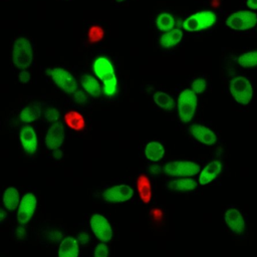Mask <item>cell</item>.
Segmentation results:
<instances>
[{
    "mask_svg": "<svg viewBox=\"0 0 257 257\" xmlns=\"http://www.w3.org/2000/svg\"><path fill=\"white\" fill-rule=\"evenodd\" d=\"M118 81L115 75L108 77L102 81V92L107 97H113L117 93Z\"/></svg>",
    "mask_w": 257,
    "mask_h": 257,
    "instance_id": "cell-27",
    "label": "cell"
},
{
    "mask_svg": "<svg viewBox=\"0 0 257 257\" xmlns=\"http://www.w3.org/2000/svg\"><path fill=\"white\" fill-rule=\"evenodd\" d=\"M82 89L91 97H98L102 92V86L93 76L89 74H83L80 79Z\"/></svg>",
    "mask_w": 257,
    "mask_h": 257,
    "instance_id": "cell-20",
    "label": "cell"
},
{
    "mask_svg": "<svg viewBox=\"0 0 257 257\" xmlns=\"http://www.w3.org/2000/svg\"><path fill=\"white\" fill-rule=\"evenodd\" d=\"M89 227L94 237L102 242L107 243L112 239V228L105 216L99 213L92 214L89 218Z\"/></svg>",
    "mask_w": 257,
    "mask_h": 257,
    "instance_id": "cell-8",
    "label": "cell"
},
{
    "mask_svg": "<svg viewBox=\"0 0 257 257\" xmlns=\"http://www.w3.org/2000/svg\"><path fill=\"white\" fill-rule=\"evenodd\" d=\"M223 169V165L220 161H212L207 164L200 172L198 177V182L202 186H206L212 183L218 178Z\"/></svg>",
    "mask_w": 257,
    "mask_h": 257,
    "instance_id": "cell-15",
    "label": "cell"
},
{
    "mask_svg": "<svg viewBox=\"0 0 257 257\" xmlns=\"http://www.w3.org/2000/svg\"><path fill=\"white\" fill-rule=\"evenodd\" d=\"M73 99L78 104H85L88 101V94L83 89H77L73 94Z\"/></svg>",
    "mask_w": 257,
    "mask_h": 257,
    "instance_id": "cell-32",
    "label": "cell"
},
{
    "mask_svg": "<svg viewBox=\"0 0 257 257\" xmlns=\"http://www.w3.org/2000/svg\"><path fill=\"white\" fill-rule=\"evenodd\" d=\"M225 23L232 30L245 31L257 26V14L249 10L235 11L226 18Z\"/></svg>",
    "mask_w": 257,
    "mask_h": 257,
    "instance_id": "cell-6",
    "label": "cell"
},
{
    "mask_svg": "<svg viewBox=\"0 0 257 257\" xmlns=\"http://www.w3.org/2000/svg\"><path fill=\"white\" fill-rule=\"evenodd\" d=\"M144 155L147 161L156 164L163 160L165 156V148L159 142H149L145 147Z\"/></svg>",
    "mask_w": 257,
    "mask_h": 257,
    "instance_id": "cell-18",
    "label": "cell"
},
{
    "mask_svg": "<svg viewBox=\"0 0 257 257\" xmlns=\"http://www.w3.org/2000/svg\"><path fill=\"white\" fill-rule=\"evenodd\" d=\"M109 249L107 243L99 242L93 248V257H108Z\"/></svg>",
    "mask_w": 257,
    "mask_h": 257,
    "instance_id": "cell-30",
    "label": "cell"
},
{
    "mask_svg": "<svg viewBox=\"0 0 257 257\" xmlns=\"http://www.w3.org/2000/svg\"><path fill=\"white\" fill-rule=\"evenodd\" d=\"M19 142L23 151L33 156L38 149V139L35 130L30 124H24L19 132Z\"/></svg>",
    "mask_w": 257,
    "mask_h": 257,
    "instance_id": "cell-12",
    "label": "cell"
},
{
    "mask_svg": "<svg viewBox=\"0 0 257 257\" xmlns=\"http://www.w3.org/2000/svg\"><path fill=\"white\" fill-rule=\"evenodd\" d=\"M51 157L54 161H60L63 159L64 155H63V151L61 149H57L51 152Z\"/></svg>",
    "mask_w": 257,
    "mask_h": 257,
    "instance_id": "cell-37",
    "label": "cell"
},
{
    "mask_svg": "<svg viewBox=\"0 0 257 257\" xmlns=\"http://www.w3.org/2000/svg\"><path fill=\"white\" fill-rule=\"evenodd\" d=\"M183 31L179 28H174L168 32H165L160 37V44L164 48H173L177 46L183 39Z\"/></svg>",
    "mask_w": 257,
    "mask_h": 257,
    "instance_id": "cell-21",
    "label": "cell"
},
{
    "mask_svg": "<svg viewBox=\"0 0 257 257\" xmlns=\"http://www.w3.org/2000/svg\"><path fill=\"white\" fill-rule=\"evenodd\" d=\"M198 183L199 182L193 178H178L168 183V188L172 191L187 193L195 191L198 187Z\"/></svg>",
    "mask_w": 257,
    "mask_h": 257,
    "instance_id": "cell-19",
    "label": "cell"
},
{
    "mask_svg": "<svg viewBox=\"0 0 257 257\" xmlns=\"http://www.w3.org/2000/svg\"><path fill=\"white\" fill-rule=\"evenodd\" d=\"M198 105V96L191 89H184L178 96L177 100V108H178V116L181 122L187 123L192 120L195 115L196 109Z\"/></svg>",
    "mask_w": 257,
    "mask_h": 257,
    "instance_id": "cell-2",
    "label": "cell"
},
{
    "mask_svg": "<svg viewBox=\"0 0 257 257\" xmlns=\"http://www.w3.org/2000/svg\"><path fill=\"white\" fill-rule=\"evenodd\" d=\"M148 170H149V172L151 173V174H153V175H159L161 172H162V167L158 164V163H156V164H152V165H150L149 167H148Z\"/></svg>",
    "mask_w": 257,
    "mask_h": 257,
    "instance_id": "cell-36",
    "label": "cell"
},
{
    "mask_svg": "<svg viewBox=\"0 0 257 257\" xmlns=\"http://www.w3.org/2000/svg\"><path fill=\"white\" fill-rule=\"evenodd\" d=\"M134 189L125 184L111 186L102 192V198L108 203H123L134 197Z\"/></svg>",
    "mask_w": 257,
    "mask_h": 257,
    "instance_id": "cell-10",
    "label": "cell"
},
{
    "mask_svg": "<svg viewBox=\"0 0 257 257\" xmlns=\"http://www.w3.org/2000/svg\"><path fill=\"white\" fill-rule=\"evenodd\" d=\"M115 2H117V3H122V2H124L125 0H114Z\"/></svg>",
    "mask_w": 257,
    "mask_h": 257,
    "instance_id": "cell-40",
    "label": "cell"
},
{
    "mask_svg": "<svg viewBox=\"0 0 257 257\" xmlns=\"http://www.w3.org/2000/svg\"><path fill=\"white\" fill-rule=\"evenodd\" d=\"M8 210L5 208V207H2L1 208V211H0V223L3 224L7 219H8Z\"/></svg>",
    "mask_w": 257,
    "mask_h": 257,
    "instance_id": "cell-38",
    "label": "cell"
},
{
    "mask_svg": "<svg viewBox=\"0 0 257 257\" xmlns=\"http://www.w3.org/2000/svg\"><path fill=\"white\" fill-rule=\"evenodd\" d=\"M75 238H76V240L78 241V243L80 245H86L89 242V239H90L89 235H88V233L86 231L79 232Z\"/></svg>",
    "mask_w": 257,
    "mask_h": 257,
    "instance_id": "cell-34",
    "label": "cell"
},
{
    "mask_svg": "<svg viewBox=\"0 0 257 257\" xmlns=\"http://www.w3.org/2000/svg\"><path fill=\"white\" fill-rule=\"evenodd\" d=\"M43 116H44V119L46 121H49L51 123H54V122H57L58 119H59V111L55 108V107H52V106H49V107H46L43 111Z\"/></svg>",
    "mask_w": 257,
    "mask_h": 257,
    "instance_id": "cell-29",
    "label": "cell"
},
{
    "mask_svg": "<svg viewBox=\"0 0 257 257\" xmlns=\"http://www.w3.org/2000/svg\"><path fill=\"white\" fill-rule=\"evenodd\" d=\"M224 221L233 235L239 236L244 233L246 222L243 214L237 208H228L224 214Z\"/></svg>",
    "mask_w": 257,
    "mask_h": 257,
    "instance_id": "cell-11",
    "label": "cell"
},
{
    "mask_svg": "<svg viewBox=\"0 0 257 257\" xmlns=\"http://www.w3.org/2000/svg\"><path fill=\"white\" fill-rule=\"evenodd\" d=\"M41 115L40 105L33 103L23 107L19 113V118L23 123H31Z\"/></svg>",
    "mask_w": 257,
    "mask_h": 257,
    "instance_id": "cell-23",
    "label": "cell"
},
{
    "mask_svg": "<svg viewBox=\"0 0 257 257\" xmlns=\"http://www.w3.org/2000/svg\"><path fill=\"white\" fill-rule=\"evenodd\" d=\"M20 200L21 198L19 196V192L15 187H9L3 193V207H5L8 211H14L15 209H17Z\"/></svg>",
    "mask_w": 257,
    "mask_h": 257,
    "instance_id": "cell-22",
    "label": "cell"
},
{
    "mask_svg": "<svg viewBox=\"0 0 257 257\" xmlns=\"http://www.w3.org/2000/svg\"><path fill=\"white\" fill-rule=\"evenodd\" d=\"M92 70H93L94 74L102 81L108 77L115 75L114 67H113L112 63L106 57H103V56L97 57L93 61Z\"/></svg>",
    "mask_w": 257,
    "mask_h": 257,
    "instance_id": "cell-17",
    "label": "cell"
},
{
    "mask_svg": "<svg viewBox=\"0 0 257 257\" xmlns=\"http://www.w3.org/2000/svg\"><path fill=\"white\" fill-rule=\"evenodd\" d=\"M18 78L20 80V82L22 83H27L30 81L31 79V75L29 73V71H27V69L25 70H20L19 74H18Z\"/></svg>",
    "mask_w": 257,
    "mask_h": 257,
    "instance_id": "cell-35",
    "label": "cell"
},
{
    "mask_svg": "<svg viewBox=\"0 0 257 257\" xmlns=\"http://www.w3.org/2000/svg\"><path fill=\"white\" fill-rule=\"evenodd\" d=\"M47 73L52 81L63 91L73 94L78 89V83L72 73L61 67H50Z\"/></svg>",
    "mask_w": 257,
    "mask_h": 257,
    "instance_id": "cell-7",
    "label": "cell"
},
{
    "mask_svg": "<svg viewBox=\"0 0 257 257\" xmlns=\"http://www.w3.org/2000/svg\"><path fill=\"white\" fill-rule=\"evenodd\" d=\"M191 137L198 143L205 146H213L217 143L218 138L214 131L200 123H193L188 127Z\"/></svg>",
    "mask_w": 257,
    "mask_h": 257,
    "instance_id": "cell-14",
    "label": "cell"
},
{
    "mask_svg": "<svg viewBox=\"0 0 257 257\" xmlns=\"http://www.w3.org/2000/svg\"><path fill=\"white\" fill-rule=\"evenodd\" d=\"M47 238L51 242H58L60 243L64 239V234L62 231L58 229H51L47 232Z\"/></svg>",
    "mask_w": 257,
    "mask_h": 257,
    "instance_id": "cell-31",
    "label": "cell"
},
{
    "mask_svg": "<svg viewBox=\"0 0 257 257\" xmlns=\"http://www.w3.org/2000/svg\"><path fill=\"white\" fill-rule=\"evenodd\" d=\"M79 243L76 238L66 236L59 243L57 257H79Z\"/></svg>",
    "mask_w": 257,
    "mask_h": 257,
    "instance_id": "cell-16",
    "label": "cell"
},
{
    "mask_svg": "<svg viewBox=\"0 0 257 257\" xmlns=\"http://www.w3.org/2000/svg\"><path fill=\"white\" fill-rule=\"evenodd\" d=\"M154 102L165 110H172L175 107L174 98L164 91H156L153 94Z\"/></svg>",
    "mask_w": 257,
    "mask_h": 257,
    "instance_id": "cell-25",
    "label": "cell"
},
{
    "mask_svg": "<svg viewBox=\"0 0 257 257\" xmlns=\"http://www.w3.org/2000/svg\"><path fill=\"white\" fill-rule=\"evenodd\" d=\"M217 22V15L210 10H203L190 15L183 21L182 27L188 32H200L212 27Z\"/></svg>",
    "mask_w": 257,
    "mask_h": 257,
    "instance_id": "cell-3",
    "label": "cell"
},
{
    "mask_svg": "<svg viewBox=\"0 0 257 257\" xmlns=\"http://www.w3.org/2000/svg\"><path fill=\"white\" fill-rule=\"evenodd\" d=\"M155 24H156V27L158 30L165 33V32H168L175 28L176 20H175L174 16L170 13H161L156 18Z\"/></svg>",
    "mask_w": 257,
    "mask_h": 257,
    "instance_id": "cell-24",
    "label": "cell"
},
{
    "mask_svg": "<svg viewBox=\"0 0 257 257\" xmlns=\"http://www.w3.org/2000/svg\"><path fill=\"white\" fill-rule=\"evenodd\" d=\"M256 27H257V26H256ZM256 29H257V28H256Z\"/></svg>",
    "mask_w": 257,
    "mask_h": 257,
    "instance_id": "cell-41",
    "label": "cell"
},
{
    "mask_svg": "<svg viewBox=\"0 0 257 257\" xmlns=\"http://www.w3.org/2000/svg\"><path fill=\"white\" fill-rule=\"evenodd\" d=\"M12 62L20 70H25L32 64L33 49L31 42L25 36L15 39L12 46Z\"/></svg>",
    "mask_w": 257,
    "mask_h": 257,
    "instance_id": "cell-1",
    "label": "cell"
},
{
    "mask_svg": "<svg viewBox=\"0 0 257 257\" xmlns=\"http://www.w3.org/2000/svg\"><path fill=\"white\" fill-rule=\"evenodd\" d=\"M163 171L173 178H192L201 172L200 165L193 161H172L167 163Z\"/></svg>",
    "mask_w": 257,
    "mask_h": 257,
    "instance_id": "cell-5",
    "label": "cell"
},
{
    "mask_svg": "<svg viewBox=\"0 0 257 257\" xmlns=\"http://www.w3.org/2000/svg\"><path fill=\"white\" fill-rule=\"evenodd\" d=\"M229 91L233 99L241 105H247L253 96L252 84L243 75H237L230 80Z\"/></svg>",
    "mask_w": 257,
    "mask_h": 257,
    "instance_id": "cell-4",
    "label": "cell"
},
{
    "mask_svg": "<svg viewBox=\"0 0 257 257\" xmlns=\"http://www.w3.org/2000/svg\"><path fill=\"white\" fill-rule=\"evenodd\" d=\"M207 85H208V82L206 80L205 77H198L196 78L195 80L192 81L191 83V89L196 93V94H201L203 93L206 88H207Z\"/></svg>",
    "mask_w": 257,
    "mask_h": 257,
    "instance_id": "cell-28",
    "label": "cell"
},
{
    "mask_svg": "<svg viewBox=\"0 0 257 257\" xmlns=\"http://www.w3.org/2000/svg\"><path fill=\"white\" fill-rule=\"evenodd\" d=\"M27 234H28V231H27L26 225L18 224L16 229H15V237H16V239L19 240V241L25 240L27 238Z\"/></svg>",
    "mask_w": 257,
    "mask_h": 257,
    "instance_id": "cell-33",
    "label": "cell"
},
{
    "mask_svg": "<svg viewBox=\"0 0 257 257\" xmlns=\"http://www.w3.org/2000/svg\"><path fill=\"white\" fill-rule=\"evenodd\" d=\"M246 5L251 10H257V0H246Z\"/></svg>",
    "mask_w": 257,
    "mask_h": 257,
    "instance_id": "cell-39",
    "label": "cell"
},
{
    "mask_svg": "<svg viewBox=\"0 0 257 257\" xmlns=\"http://www.w3.org/2000/svg\"><path fill=\"white\" fill-rule=\"evenodd\" d=\"M37 208V199L33 193H26L21 197L17 208L18 224L27 225L33 218Z\"/></svg>",
    "mask_w": 257,
    "mask_h": 257,
    "instance_id": "cell-9",
    "label": "cell"
},
{
    "mask_svg": "<svg viewBox=\"0 0 257 257\" xmlns=\"http://www.w3.org/2000/svg\"><path fill=\"white\" fill-rule=\"evenodd\" d=\"M65 139V130L64 126L59 122L52 123L49 128L46 132L44 143L45 147L49 151H54L57 149H60Z\"/></svg>",
    "mask_w": 257,
    "mask_h": 257,
    "instance_id": "cell-13",
    "label": "cell"
},
{
    "mask_svg": "<svg viewBox=\"0 0 257 257\" xmlns=\"http://www.w3.org/2000/svg\"><path fill=\"white\" fill-rule=\"evenodd\" d=\"M236 62L245 68L257 66V49L244 52L236 57Z\"/></svg>",
    "mask_w": 257,
    "mask_h": 257,
    "instance_id": "cell-26",
    "label": "cell"
}]
</instances>
